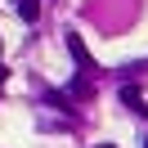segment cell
Here are the masks:
<instances>
[{
	"label": "cell",
	"instance_id": "obj_1",
	"mask_svg": "<svg viewBox=\"0 0 148 148\" xmlns=\"http://www.w3.org/2000/svg\"><path fill=\"white\" fill-rule=\"evenodd\" d=\"M67 49H72V58H81V63H90V49H85V40L76 36V32H67Z\"/></svg>",
	"mask_w": 148,
	"mask_h": 148
},
{
	"label": "cell",
	"instance_id": "obj_3",
	"mask_svg": "<svg viewBox=\"0 0 148 148\" xmlns=\"http://www.w3.org/2000/svg\"><path fill=\"white\" fill-rule=\"evenodd\" d=\"M18 14H23L27 23H36V18H40V5H36V0H23V5H18Z\"/></svg>",
	"mask_w": 148,
	"mask_h": 148
},
{
	"label": "cell",
	"instance_id": "obj_2",
	"mask_svg": "<svg viewBox=\"0 0 148 148\" xmlns=\"http://www.w3.org/2000/svg\"><path fill=\"white\" fill-rule=\"evenodd\" d=\"M45 103H54V108H63V112H76L72 99H67V94H58V90H45Z\"/></svg>",
	"mask_w": 148,
	"mask_h": 148
},
{
	"label": "cell",
	"instance_id": "obj_5",
	"mask_svg": "<svg viewBox=\"0 0 148 148\" xmlns=\"http://www.w3.org/2000/svg\"><path fill=\"white\" fill-rule=\"evenodd\" d=\"M99 148H112V144H99Z\"/></svg>",
	"mask_w": 148,
	"mask_h": 148
},
{
	"label": "cell",
	"instance_id": "obj_4",
	"mask_svg": "<svg viewBox=\"0 0 148 148\" xmlns=\"http://www.w3.org/2000/svg\"><path fill=\"white\" fill-rule=\"evenodd\" d=\"M121 99H126L135 112H144V99H139V90H135V85H126V90H121Z\"/></svg>",
	"mask_w": 148,
	"mask_h": 148
}]
</instances>
